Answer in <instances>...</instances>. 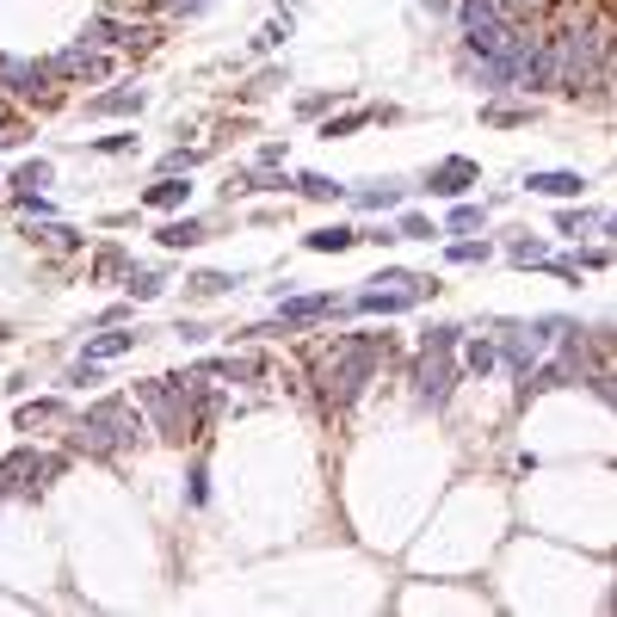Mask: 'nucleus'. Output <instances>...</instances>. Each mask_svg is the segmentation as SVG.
<instances>
[{
	"mask_svg": "<svg viewBox=\"0 0 617 617\" xmlns=\"http://www.w3.org/2000/svg\"><path fill=\"white\" fill-rule=\"evenodd\" d=\"M192 167H198V149H173L167 155V173H192Z\"/></svg>",
	"mask_w": 617,
	"mask_h": 617,
	"instance_id": "38",
	"label": "nucleus"
},
{
	"mask_svg": "<svg viewBox=\"0 0 617 617\" xmlns=\"http://www.w3.org/2000/svg\"><path fill=\"white\" fill-rule=\"evenodd\" d=\"M457 352H463V371H476V377H488V371H494V358H500L488 340H457Z\"/></svg>",
	"mask_w": 617,
	"mask_h": 617,
	"instance_id": "20",
	"label": "nucleus"
},
{
	"mask_svg": "<svg viewBox=\"0 0 617 617\" xmlns=\"http://www.w3.org/2000/svg\"><path fill=\"white\" fill-rule=\"evenodd\" d=\"M457 13H463V50H469V56H494V50L506 44V31H513V25L494 13V0H463Z\"/></svg>",
	"mask_w": 617,
	"mask_h": 617,
	"instance_id": "8",
	"label": "nucleus"
},
{
	"mask_svg": "<svg viewBox=\"0 0 617 617\" xmlns=\"http://www.w3.org/2000/svg\"><path fill=\"white\" fill-rule=\"evenodd\" d=\"M62 476V457H50V451H7L0 457V494H38L44 482H56Z\"/></svg>",
	"mask_w": 617,
	"mask_h": 617,
	"instance_id": "7",
	"label": "nucleus"
},
{
	"mask_svg": "<svg viewBox=\"0 0 617 617\" xmlns=\"http://www.w3.org/2000/svg\"><path fill=\"white\" fill-rule=\"evenodd\" d=\"M155 241H161V247H198V241H204V223H198V216H173V223L155 229Z\"/></svg>",
	"mask_w": 617,
	"mask_h": 617,
	"instance_id": "18",
	"label": "nucleus"
},
{
	"mask_svg": "<svg viewBox=\"0 0 617 617\" xmlns=\"http://www.w3.org/2000/svg\"><path fill=\"white\" fill-rule=\"evenodd\" d=\"M432 235H439V229H432L426 216H414V210L402 216V229H395V241H432Z\"/></svg>",
	"mask_w": 617,
	"mask_h": 617,
	"instance_id": "34",
	"label": "nucleus"
},
{
	"mask_svg": "<svg viewBox=\"0 0 617 617\" xmlns=\"http://www.w3.org/2000/svg\"><path fill=\"white\" fill-rule=\"evenodd\" d=\"M284 38H290V19H272V25L260 31V38H253V50H278Z\"/></svg>",
	"mask_w": 617,
	"mask_h": 617,
	"instance_id": "36",
	"label": "nucleus"
},
{
	"mask_svg": "<svg viewBox=\"0 0 617 617\" xmlns=\"http://www.w3.org/2000/svg\"><path fill=\"white\" fill-rule=\"evenodd\" d=\"M297 192H303V198H340L346 186H340V179H328V173H303Z\"/></svg>",
	"mask_w": 617,
	"mask_h": 617,
	"instance_id": "27",
	"label": "nucleus"
},
{
	"mask_svg": "<svg viewBox=\"0 0 617 617\" xmlns=\"http://www.w3.org/2000/svg\"><path fill=\"white\" fill-rule=\"evenodd\" d=\"M50 75H56L62 87H81V81H99V75H105V56H99L93 44H75V50H62V56H50Z\"/></svg>",
	"mask_w": 617,
	"mask_h": 617,
	"instance_id": "10",
	"label": "nucleus"
},
{
	"mask_svg": "<svg viewBox=\"0 0 617 617\" xmlns=\"http://www.w3.org/2000/svg\"><path fill=\"white\" fill-rule=\"evenodd\" d=\"M68 383H75V389H87V383H99V365H93V358H81V365H75V371H68Z\"/></svg>",
	"mask_w": 617,
	"mask_h": 617,
	"instance_id": "39",
	"label": "nucleus"
},
{
	"mask_svg": "<svg viewBox=\"0 0 617 617\" xmlns=\"http://www.w3.org/2000/svg\"><path fill=\"white\" fill-rule=\"evenodd\" d=\"M50 426H68L62 402H25L19 408V432H50Z\"/></svg>",
	"mask_w": 617,
	"mask_h": 617,
	"instance_id": "17",
	"label": "nucleus"
},
{
	"mask_svg": "<svg viewBox=\"0 0 617 617\" xmlns=\"http://www.w3.org/2000/svg\"><path fill=\"white\" fill-rule=\"evenodd\" d=\"M142 105H149V93H142V87H112V93L87 99V118H136Z\"/></svg>",
	"mask_w": 617,
	"mask_h": 617,
	"instance_id": "13",
	"label": "nucleus"
},
{
	"mask_svg": "<svg viewBox=\"0 0 617 617\" xmlns=\"http://www.w3.org/2000/svg\"><path fill=\"white\" fill-rule=\"evenodd\" d=\"M31 241H44V247H56V253L81 247V235H75V229H62V223H38V229H31Z\"/></svg>",
	"mask_w": 617,
	"mask_h": 617,
	"instance_id": "24",
	"label": "nucleus"
},
{
	"mask_svg": "<svg viewBox=\"0 0 617 617\" xmlns=\"http://www.w3.org/2000/svg\"><path fill=\"white\" fill-rule=\"evenodd\" d=\"M482 223H488V210H482V204H457L445 229H451V235H463V229H482Z\"/></svg>",
	"mask_w": 617,
	"mask_h": 617,
	"instance_id": "32",
	"label": "nucleus"
},
{
	"mask_svg": "<svg viewBox=\"0 0 617 617\" xmlns=\"http://www.w3.org/2000/svg\"><path fill=\"white\" fill-rule=\"evenodd\" d=\"M611 223L605 210H562V235H599Z\"/></svg>",
	"mask_w": 617,
	"mask_h": 617,
	"instance_id": "21",
	"label": "nucleus"
},
{
	"mask_svg": "<svg viewBox=\"0 0 617 617\" xmlns=\"http://www.w3.org/2000/svg\"><path fill=\"white\" fill-rule=\"evenodd\" d=\"M358 241V229H346V223H334V229H315V235H303V247L309 253H346Z\"/></svg>",
	"mask_w": 617,
	"mask_h": 617,
	"instance_id": "19",
	"label": "nucleus"
},
{
	"mask_svg": "<svg viewBox=\"0 0 617 617\" xmlns=\"http://www.w3.org/2000/svg\"><path fill=\"white\" fill-rule=\"evenodd\" d=\"M377 365H389V334H334L309 352V383L321 395V408L340 414L352 408L365 383L377 377Z\"/></svg>",
	"mask_w": 617,
	"mask_h": 617,
	"instance_id": "1",
	"label": "nucleus"
},
{
	"mask_svg": "<svg viewBox=\"0 0 617 617\" xmlns=\"http://www.w3.org/2000/svg\"><path fill=\"white\" fill-rule=\"evenodd\" d=\"M494 130H506V124H531V105H488V112H482Z\"/></svg>",
	"mask_w": 617,
	"mask_h": 617,
	"instance_id": "31",
	"label": "nucleus"
},
{
	"mask_svg": "<svg viewBox=\"0 0 617 617\" xmlns=\"http://www.w3.org/2000/svg\"><path fill=\"white\" fill-rule=\"evenodd\" d=\"M426 290H439L432 278H420V272H383L377 278V290H365L352 309H365V315H402V309H414Z\"/></svg>",
	"mask_w": 617,
	"mask_h": 617,
	"instance_id": "6",
	"label": "nucleus"
},
{
	"mask_svg": "<svg viewBox=\"0 0 617 617\" xmlns=\"http://www.w3.org/2000/svg\"><path fill=\"white\" fill-rule=\"evenodd\" d=\"M476 179H482V167H476V161H469V155H451V161H439V167L426 173V192H439V198H463L469 186H476Z\"/></svg>",
	"mask_w": 617,
	"mask_h": 617,
	"instance_id": "11",
	"label": "nucleus"
},
{
	"mask_svg": "<svg viewBox=\"0 0 617 617\" xmlns=\"http://www.w3.org/2000/svg\"><path fill=\"white\" fill-rule=\"evenodd\" d=\"M229 284H235L229 272H198V278H192V297H223Z\"/></svg>",
	"mask_w": 617,
	"mask_h": 617,
	"instance_id": "33",
	"label": "nucleus"
},
{
	"mask_svg": "<svg viewBox=\"0 0 617 617\" xmlns=\"http://www.w3.org/2000/svg\"><path fill=\"white\" fill-rule=\"evenodd\" d=\"M371 118H377L371 105H365V112H346V118H328V130H321V136H328V142H334V136H352V130H365Z\"/></svg>",
	"mask_w": 617,
	"mask_h": 617,
	"instance_id": "30",
	"label": "nucleus"
},
{
	"mask_svg": "<svg viewBox=\"0 0 617 617\" xmlns=\"http://www.w3.org/2000/svg\"><path fill=\"white\" fill-rule=\"evenodd\" d=\"M488 253H494L488 241H457V247H451V260H457V266H482Z\"/></svg>",
	"mask_w": 617,
	"mask_h": 617,
	"instance_id": "35",
	"label": "nucleus"
},
{
	"mask_svg": "<svg viewBox=\"0 0 617 617\" xmlns=\"http://www.w3.org/2000/svg\"><path fill=\"white\" fill-rule=\"evenodd\" d=\"M451 7V0H426V13H445Z\"/></svg>",
	"mask_w": 617,
	"mask_h": 617,
	"instance_id": "41",
	"label": "nucleus"
},
{
	"mask_svg": "<svg viewBox=\"0 0 617 617\" xmlns=\"http://www.w3.org/2000/svg\"><path fill=\"white\" fill-rule=\"evenodd\" d=\"M186 198H192V186H186L179 173H161L155 186L142 192V204H149V210H186Z\"/></svg>",
	"mask_w": 617,
	"mask_h": 617,
	"instance_id": "16",
	"label": "nucleus"
},
{
	"mask_svg": "<svg viewBox=\"0 0 617 617\" xmlns=\"http://www.w3.org/2000/svg\"><path fill=\"white\" fill-rule=\"evenodd\" d=\"M13 142H25V118L13 112L7 99H0V149H13Z\"/></svg>",
	"mask_w": 617,
	"mask_h": 617,
	"instance_id": "29",
	"label": "nucleus"
},
{
	"mask_svg": "<svg viewBox=\"0 0 617 617\" xmlns=\"http://www.w3.org/2000/svg\"><path fill=\"white\" fill-rule=\"evenodd\" d=\"M457 340H463L457 328H432V334L420 340L414 371H408L420 408H445V402H451V383H457Z\"/></svg>",
	"mask_w": 617,
	"mask_h": 617,
	"instance_id": "4",
	"label": "nucleus"
},
{
	"mask_svg": "<svg viewBox=\"0 0 617 617\" xmlns=\"http://www.w3.org/2000/svg\"><path fill=\"white\" fill-rule=\"evenodd\" d=\"M352 198H358V210H395V204H402V186H365Z\"/></svg>",
	"mask_w": 617,
	"mask_h": 617,
	"instance_id": "23",
	"label": "nucleus"
},
{
	"mask_svg": "<svg viewBox=\"0 0 617 617\" xmlns=\"http://www.w3.org/2000/svg\"><path fill=\"white\" fill-rule=\"evenodd\" d=\"M525 186H531L537 198H580V192H587V179L568 173V167H550V173H531Z\"/></svg>",
	"mask_w": 617,
	"mask_h": 617,
	"instance_id": "14",
	"label": "nucleus"
},
{
	"mask_svg": "<svg viewBox=\"0 0 617 617\" xmlns=\"http://www.w3.org/2000/svg\"><path fill=\"white\" fill-rule=\"evenodd\" d=\"M124 290H130V303H149V297H161V272H124Z\"/></svg>",
	"mask_w": 617,
	"mask_h": 617,
	"instance_id": "22",
	"label": "nucleus"
},
{
	"mask_svg": "<svg viewBox=\"0 0 617 617\" xmlns=\"http://www.w3.org/2000/svg\"><path fill=\"white\" fill-rule=\"evenodd\" d=\"M506 253H513V266H550V247H543V241H531V235H519V241L506 247Z\"/></svg>",
	"mask_w": 617,
	"mask_h": 617,
	"instance_id": "25",
	"label": "nucleus"
},
{
	"mask_svg": "<svg viewBox=\"0 0 617 617\" xmlns=\"http://www.w3.org/2000/svg\"><path fill=\"white\" fill-rule=\"evenodd\" d=\"M574 266H593V272H605V266H611V247H587Z\"/></svg>",
	"mask_w": 617,
	"mask_h": 617,
	"instance_id": "40",
	"label": "nucleus"
},
{
	"mask_svg": "<svg viewBox=\"0 0 617 617\" xmlns=\"http://www.w3.org/2000/svg\"><path fill=\"white\" fill-rule=\"evenodd\" d=\"M136 340H142V334H130V328H118V321H112L105 334H93V340H87V358H93V365H105V358L136 352Z\"/></svg>",
	"mask_w": 617,
	"mask_h": 617,
	"instance_id": "15",
	"label": "nucleus"
},
{
	"mask_svg": "<svg viewBox=\"0 0 617 617\" xmlns=\"http://www.w3.org/2000/svg\"><path fill=\"white\" fill-rule=\"evenodd\" d=\"M136 408L155 420L161 439L186 445V439H204L216 402L204 395V377H149V383H136Z\"/></svg>",
	"mask_w": 617,
	"mask_h": 617,
	"instance_id": "2",
	"label": "nucleus"
},
{
	"mask_svg": "<svg viewBox=\"0 0 617 617\" xmlns=\"http://www.w3.org/2000/svg\"><path fill=\"white\" fill-rule=\"evenodd\" d=\"M56 75L50 62H31V56H0V93H13L19 105H38V112H50L56 105Z\"/></svg>",
	"mask_w": 617,
	"mask_h": 617,
	"instance_id": "5",
	"label": "nucleus"
},
{
	"mask_svg": "<svg viewBox=\"0 0 617 617\" xmlns=\"http://www.w3.org/2000/svg\"><path fill=\"white\" fill-rule=\"evenodd\" d=\"M81 44H93V50H130V44H149V31H142V25H124V19H93Z\"/></svg>",
	"mask_w": 617,
	"mask_h": 617,
	"instance_id": "12",
	"label": "nucleus"
},
{
	"mask_svg": "<svg viewBox=\"0 0 617 617\" xmlns=\"http://www.w3.org/2000/svg\"><path fill=\"white\" fill-rule=\"evenodd\" d=\"M204 7H210V0H161L167 19H192V13H204Z\"/></svg>",
	"mask_w": 617,
	"mask_h": 617,
	"instance_id": "37",
	"label": "nucleus"
},
{
	"mask_svg": "<svg viewBox=\"0 0 617 617\" xmlns=\"http://www.w3.org/2000/svg\"><path fill=\"white\" fill-rule=\"evenodd\" d=\"M118 272H130L124 247H99V253H93V278H118Z\"/></svg>",
	"mask_w": 617,
	"mask_h": 617,
	"instance_id": "28",
	"label": "nucleus"
},
{
	"mask_svg": "<svg viewBox=\"0 0 617 617\" xmlns=\"http://www.w3.org/2000/svg\"><path fill=\"white\" fill-rule=\"evenodd\" d=\"M346 303L340 297H290L278 309V321H266V328H253V334H297V328H315V321H340Z\"/></svg>",
	"mask_w": 617,
	"mask_h": 617,
	"instance_id": "9",
	"label": "nucleus"
},
{
	"mask_svg": "<svg viewBox=\"0 0 617 617\" xmlns=\"http://www.w3.org/2000/svg\"><path fill=\"white\" fill-rule=\"evenodd\" d=\"M136 439H142V408L130 395H105V402H93L81 420H68V445L87 451V457H118Z\"/></svg>",
	"mask_w": 617,
	"mask_h": 617,
	"instance_id": "3",
	"label": "nucleus"
},
{
	"mask_svg": "<svg viewBox=\"0 0 617 617\" xmlns=\"http://www.w3.org/2000/svg\"><path fill=\"white\" fill-rule=\"evenodd\" d=\"M13 186H19V192H44V186H50V161H25V167L13 173Z\"/></svg>",
	"mask_w": 617,
	"mask_h": 617,
	"instance_id": "26",
	"label": "nucleus"
}]
</instances>
